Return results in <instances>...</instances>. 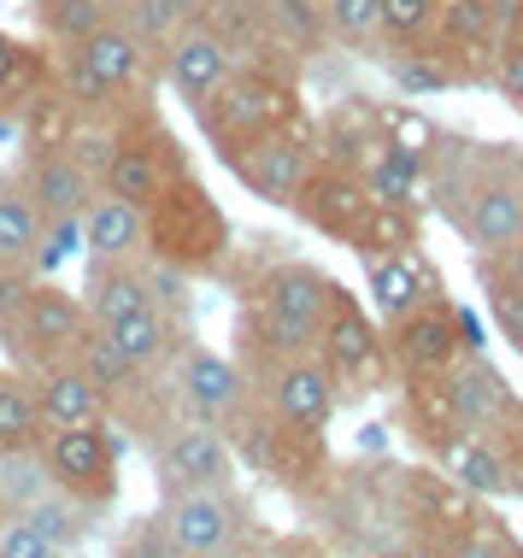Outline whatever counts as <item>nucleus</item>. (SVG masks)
Here are the masks:
<instances>
[{
	"label": "nucleus",
	"instance_id": "f257e3e1",
	"mask_svg": "<svg viewBox=\"0 0 523 558\" xmlns=\"http://www.w3.org/2000/svg\"><path fill=\"white\" fill-rule=\"evenodd\" d=\"M341 282L324 277L318 265L289 259L271 265L265 282L253 289L247 306V347H259V359H282V353H312L318 347V324L330 312Z\"/></svg>",
	"mask_w": 523,
	"mask_h": 558
},
{
	"label": "nucleus",
	"instance_id": "f03ea898",
	"mask_svg": "<svg viewBox=\"0 0 523 558\" xmlns=\"http://www.w3.org/2000/svg\"><path fill=\"white\" fill-rule=\"evenodd\" d=\"M88 329H95V318L83 312V300L71 289H59L53 277H36L19 300H12L7 318H0V347H7V365H19L29 376V371L77 359Z\"/></svg>",
	"mask_w": 523,
	"mask_h": 558
},
{
	"label": "nucleus",
	"instance_id": "7ed1b4c3",
	"mask_svg": "<svg viewBox=\"0 0 523 558\" xmlns=\"http://www.w3.org/2000/svg\"><path fill=\"white\" fill-rule=\"evenodd\" d=\"M294 118H301V95H294L271 65H235L230 77L194 107V124H200V135L218 154L253 142V135L294 130Z\"/></svg>",
	"mask_w": 523,
	"mask_h": 558
},
{
	"label": "nucleus",
	"instance_id": "20e7f679",
	"mask_svg": "<svg viewBox=\"0 0 523 558\" xmlns=\"http://www.w3.org/2000/svg\"><path fill=\"white\" fill-rule=\"evenodd\" d=\"M147 253L177 265L183 277H200V270H212L230 253V218L218 213L212 194L194 183V171H183L147 206Z\"/></svg>",
	"mask_w": 523,
	"mask_h": 558
},
{
	"label": "nucleus",
	"instance_id": "39448f33",
	"mask_svg": "<svg viewBox=\"0 0 523 558\" xmlns=\"http://www.w3.org/2000/svg\"><path fill=\"white\" fill-rule=\"evenodd\" d=\"M41 471H48L71 500H83L95 518H107L124 488V447L112 424H77V429H48L36 447Z\"/></svg>",
	"mask_w": 523,
	"mask_h": 558
},
{
	"label": "nucleus",
	"instance_id": "423d86ee",
	"mask_svg": "<svg viewBox=\"0 0 523 558\" xmlns=\"http://www.w3.org/2000/svg\"><path fill=\"white\" fill-rule=\"evenodd\" d=\"M183 171H188V159H183V147H177V135L159 124L147 107H130L124 124H118L107 171H100V189L147 213V206H154Z\"/></svg>",
	"mask_w": 523,
	"mask_h": 558
},
{
	"label": "nucleus",
	"instance_id": "0eeeda50",
	"mask_svg": "<svg viewBox=\"0 0 523 558\" xmlns=\"http://www.w3.org/2000/svg\"><path fill=\"white\" fill-rule=\"evenodd\" d=\"M154 523L166 530V541L177 553H194V558H242L247 535H253V518H247V506L235 500V488L159 494Z\"/></svg>",
	"mask_w": 523,
	"mask_h": 558
},
{
	"label": "nucleus",
	"instance_id": "6e6552de",
	"mask_svg": "<svg viewBox=\"0 0 523 558\" xmlns=\"http://www.w3.org/2000/svg\"><path fill=\"white\" fill-rule=\"evenodd\" d=\"M0 518L29 523L36 535H48L53 547H65V553H83V541L95 535V511L83 500H71V494L41 471L36 452L0 459Z\"/></svg>",
	"mask_w": 523,
	"mask_h": 558
},
{
	"label": "nucleus",
	"instance_id": "1a4fd4ad",
	"mask_svg": "<svg viewBox=\"0 0 523 558\" xmlns=\"http://www.w3.org/2000/svg\"><path fill=\"white\" fill-rule=\"evenodd\" d=\"M147 459H154V482L159 494L177 488H235V447L218 424H200V417H171L166 429L147 441Z\"/></svg>",
	"mask_w": 523,
	"mask_h": 558
},
{
	"label": "nucleus",
	"instance_id": "9d476101",
	"mask_svg": "<svg viewBox=\"0 0 523 558\" xmlns=\"http://www.w3.org/2000/svg\"><path fill=\"white\" fill-rule=\"evenodd\" d=\"M159 376H166V388L177 400V417H200V424H218V429L253 400L247 371L235 365V359L212 353V347H200V341L177 347Z\"/></svg>",
	"mask_w": 523,
	"mask_h": 558
},
{
	"label": "nucleus",
	"instance_id": "9b49d317",
	"mask_svg": "<svg viewBox=\"0 0 523 558\" xmlns=\"http://www.w3.org/2000/svg\"><path fill=\"white\" fill-rule=\"evenodd\" d=\"M253 395L271 417L294 429H330L336 417V400H341V383L330 376L318 353H282V359H259L253 365Z\"/></svg>",
	"mask_w": 523,
	"mask_h": 558
},
{
	"label": "nucleus",
	"instance_id": "f8f14e48",
	"mask_svg": "<svg viewBox=\"0 0 523 558\" xmlns=\"http://www.w3.org/2000/svg\"><path fill=\"white\" fill-rule=\"evenodd\" d=\"M7 177L48 223H77L88 213V201L100 194V183L65 154V142H53V135H29L19 165H12Z\"/></svg>",
	"mask_w": 523,
	"mask_h": 558
},
{
	"label": "nucleus",
	"instance_id": "ddd939ff",
	"mask_svg": "<svg viewBox=\"0 0 523 558\" xmlns=\"http://www.w3.org/2000/svg\"><path fill=\"white\" fill-rule=\"evenodd\" d=\"M223 165L235 171V183L247 194H259V201L271 206H294L306 189V177L318 171V154H312V142L301 130H271V135H253V142L230 147V154H218Z\"/></svg>",
	"mask_w": 523,
	"mask_h": 558
},
{
	"label": "nucleus",
	"instance_id": "4468645a",
	"mask_svg": "<svg viewBox=\"0 0 523 558\" xmlns=\"http://www.w3.org/2000/svg\"><path fill=\"white\" fill-rule=\"evenodd\" d=\"M65 53L77 59V65L95 71L118 100H147V88H154V77H159V48H154V41H142L136 29L118 19V12L107 24H95L77 48H65Z\"/></svg>",
	"mask_w": 523,
	"mask_h": 558
},
{
	"label": "nucleus",
	"instance_id": "2eb2a0df",
	"mask_svg": "<svg viewBox=\"0 0 523 558\" xmlns=\"http://www.w3.org/2000/svg\"><path fill=\"white\" fill-rule=\"evenodd\" d=\"M235 65H242V53H235L206 19L183 24V29L166 41V48H159V77H166L171 95L188 100V107H200V100L212 95V88L230 77Z\"/></svg>",
	"mask_w": 523,
	"mask_h": 558
},
{
	"label": "nucleus",
	"instance_id": "dca6fc26",
	"mask_svg": "<svg viewBox=\"0 0 523 558\" xmlns=\"http://www.w3.org/2000/svg\"><path fill=\"white\" fill-rule=\"evenodd\" d=\"M388 341H394L400 365L417 371V376H447L459 365V353H465V341H459V312L436 294H429L424 306H412L406 318L388 324Z\"/></svg>",
	"mask_w": 523,
	"mask_h": 558
},
{
	"label": "nucleus",
	"instance_id": "f3484780",
	"mask_svg": "<svg viewBox=\"0 0 523 558\" xmlns=\"http://www.w3.org/2000/svg\"><path fill=\"white\" fill-rule=\"evenodd\" d=\"M77 235H83V259L88 265L142 259V253H147V213L100 189L95 201H88V213L77 218Z\"/></svg>",
	"mask_w": 523,
	"mask_h": 558
},
{
	"label": "nucleus",
	"instance_id": "a211bd4d",
	"mask_svg": "<svg viewBox=\"0 0 523 558\" xmlns=\"http://www.w3.org/2000/svg\"><path fill=\"white\" fill-rule=\"evenodd\" d=\"M312 353L330 365L336 383H353V376H365L370 365H377V353H382V341H377V329H370V318L353 306L348 294L336 289L330 300V312H324V324H318V347Z\"/></svg>",
	"mask_w": 523,
	"mask_h": 558
},
{
	"label": "nucleus",
	"instance_id": "6ab92c4d",
	"mask_svg": "<svg viewBox=\"0 0 523 558\" xmlns=\"http://www.w3.org/2000/svg\"><path fill=\"white\" fill-rule=\"evenodd\" d=\"M100 336H107L130 365H142V371L159 376V371H166V359L188 341V318H183V312H171V306H136V312H124V318L100 324Z\"/></svg>",
	"mask_w": 523,
	"mask_h": 558
},
{
	"label": "nucleus",
	"instance_id": "aec40b11",
	"mask_svg": "<svg viewBox=\"0 0 523 558\" xmlns=\"http://www.w3.org/2000/svg\"><path fill=\"white\" fill-rule=\"evenodd\" d=\"M459 230H465V241L476 253H506L512 241L523 235V201H518V189L512 183H500V177H483V183H471L465 194V206H459Z\"/></svg>",
	"mask_w": 523,
	"mask_h": 558
},
{
	"label": "nucleus",
	"instance_id": "412c9836",
	"mask_svg": "<svg viewBox=\"0 0 523 558\" xmlns=\"http://www.w3.org/2000/svg\"><path fill=\"white\" fill-rule=\"evenodd\" d=\"M29 395L48 429H77V424H107V400L95 395V383L77 371V359L48 371H29Z\"/></svg>",
	"mask_w": 523,
	"mask_h": 558
},
{
	"label": "nucleus",
	"instance_id": "4be33fe9",
	"mask_svg": "<svg viewBox=\"0 0 523 558\" xmlns=\"http://www.w3.org/2000/svg\"><path fill=\"white\" fill-rule=\"evenodd\" d=\"M53 95V48L0 29V112L24 118Z\"/></svg>",
	"mask_w": 523,
	"mask_h": 558
},
{
	"label": "nucleus",
	"instance_id": "5701e85b",
	"mask_svg": "<svg viewBox=\"0 0 523 558\" xmlns=\"http://www.w3.org/2000/svg\"><path fill=\"white\" fill-rule=\"evenodd\" d=\"M365 289H370V306H377L382 324L406 318L412 306H424L436 294V277L412 259V247L400 253H365Z\"/></svg>",
	"mask_w": 523,
	"mask_h": 558
},
{
	"label": "nucleus",
	"instance_id": "b1692460",
	"mask_svg": "<svg viewBox=\"0 0 523 558\" xmlns=\"http://www.w3.org/2000/svg\"><path fill=\"white\" fill-rule=\"evenodd\" d=\"M365 206H370V194H365V183H358V177L318 165V171L306 177V189H301V201H294V213H301L312 230H330V235L348 241L353 223L365 218Z\"/></svg>",
	"mask_w": 523,
	"mask_h": 558
},
{
	"label": "nucleus",
	"instance_id": "393cba45",
	"mask_svg": "<svg viewBox=\"0 0 523 558\" xmlns=\"http://www.w3.org/2000/svg\"><path fill=\"white\" fill-rule=\"evenodd\" d=\"M512 405L506 395V376L488 365V359H465V365L447 371V417H453L465 435L476 429H495V417Z\"/></svg>",
	"mask_w": 523,
	"mask_h": 558
},
{
	"label": "nucleus",
	"instance_id": "a878e982",
	"mask_svg": "<svg viewBox=\"0 0 523 558\" xmlns=\"http://www.w3.org/2000/svg\"><path fill=\"white\" fill-rule=\"evenodd\" d=\"M512 24V0H441L436 29H441V48L453 53H488Z\"/></svg>",
	"mask_w": 523,
	"mask_h": 558
},
{
	"label": "nucleus",
	"instance_id": "bb28decb",
	"mask_svg": "<svg viewBox=\"0 0 523 558\" xmlns=\"http://www.w3.org/2000/svg\"><path fill=\"white\" fill-rule=\"evenodd\" d=\"M41 424L36 395H29V376L19 365H0V459H24V452L41 447Z\"/></svg>",
	"mask_w": 523,
	"mask_h": 558
},
{
	"label": "nucleus",
	"instance_id": "cd10ccee",
	"mask_svg": "<svg viewBox=\"0 0 523 558\" xmlns=\"http://www.w3.org/2000/svg\"><path fill=\"white\" fill-rule=\"evenodd\" d=\"M41 241H48V218H41L36 206L12 189V177H0V259L36 270ZM36 277H41V270H36Z\"/></svg>",
	"mask_w": 523,
	"mask_h": 558
},
{
	"label": "nucleus",
	"instance_id": "c85d7f7f",
	"mask_svg": "<svg viewBox=\"0 0 523 558\" xmlns=\"http://www.w3.org/2000/svg\"><path fill=\"white\" fill-rule=\"evenodd\" d=\"M112 12L118 7H107V0H29V19H36V29H41V48H53V53L77 48L88 29L107 24Z\"/></svg>",
	"mask_w": 523,
	"mask_h": 558
},
{
	"label": "nucleus",
	"instance_id": "c756f323",
	"mask_svg": "<svg viewBox=\"0 0 523 558\" xmlns=\"http://www.w3.org/2000/svg\"><path fill=\"white\" fill-rule=\"evenodd\" d=\"M324 36L341 41V48H377L382 0H324Z\"/></svg>",
	"mask_w": 523,
	"mask_h": 558
},
{
	"label": "nucleus",
	"instance_id": "7c9ffc66",
	"mask_svg": "<svg viewBox=\"0 0 523 558\" xmlns=\"http://www.w3.org/2000/svg\"><path fill=\"white\" fill-rule=\"evenodd\" d=\"M436 12H441V0H382V41L417 48L436 29Z\"/></svg>",
	"mask_w": 523,
	"mask_h": 558
},
{
	"label": "nucleus",
	"instance_id": "2f4dec72",
	"mask_svg": "<svg viewBox=\"0 0 523 558\" xmlns=\"http://www.w3.org/2000/svg\"><path fill=\"white\" fill-rule=\"evenodd\" d=\"M388 71H394L400 88H412V95H436V88H453L459 77L441 65V53H417V48H400L388 59Z\"/></svg>",
	"mask_w": 523,
	"mask_h": 558
},
{
	"label": "nucleus",
	"instance_id": "473e14b6",
	"mask_svg": "<svg viewBox=\"0 0 523 558\" xmlns=\"http://www.w3.org/2000/svg\"><path fill=\"white\" fill-rule=\"evenodd\" d=\"M483 282H488V306H495V324H500V336L523 353V289L512 277H500L495 265H483Z\"/></svg>",
	"mask_w": 523,
	"mask_h": 558
},
{
	"label": "nucleus",
	"instance_id": "72a5a7b5",
	"mask_svg": "<svg viewBox=\"0 0 523 558\" xmlns=\"http://www.w3.org/2000/svg\"><path fill=\"white\" fill-rule=\"evenodd\" d=\"M0 558H77V553L53 547L48 535H36V530H29V523H19V518H0Z\"/></svg>",
	"mask_w": 523,
	"mask_h": 558
},
{
	"label": "nucleus",
	"instance_id": "f704fd0d",
	"mask_svg": "<svg viewBox=\"0 0 523 558\" xmlns=\"http://www.w3.org/2000/svg\"><path fill=\"white\" fill-rule=\"evenodd\" d=\"M495 53H500V59H495V83H500V95L523 112V36H518L512 24H506V36L495 41Z\"/></svg>",
	"mask_w": 523,
	"mask_h": 558
},
{
	"label": "nucleus",
	"instance_id": "c9c22d12",
	"mask_svg": "<svg viewBox=\"0 0 523 558\" xmlns=\"http://www.w3.org/2000/svg\"><path fill=\"white\" fill-rule=\"evenodd\" d=\"M171 553H177V547L166 541V530H159L154 518H147V523H130V530L112 541V558H171Z\"/></svg>",
	"mask_w": 523,
	"mask_h": 558
},
{
	"label": "nucleus",
	"instance_id": "e433bc0d",
	"mask_svg": "<svg viewBox=\"0 0 523 558\" xmlns=\"http://www.w3.org/2000/svg\"><path fill=\"white\" fill-rule=\"evenodd\" d=\"M459 482L476 488V494H500L506 488V471H500V459L488 447H471L465 459H459Z\"/></svg>",
	"mask_w": 523,
	"mask_h": 558
},
{
	"label": "nucleus",
	"instance_id": "4c0bfd02",
	"mask_svg": "<svg viewBox=\"0 0 523 558\" xmlns=\"http://www.w3.org/2000/svg\"><path fill=\"white\" fill-rule=\"evenodd\" d=\"M506 553H512V547H506L495 530H471V535L453 547V558H506Z\"/></svg>",
	"mask_w": 523,
	"mask_h": 558
},
{
	"label": "nucleus",
	"instance_id": "58836bf2",
	"mask_svg": "<svg viewBox=\"0 0 523 558\" xmlns=\"http://www.w3.org/2000/svg\"><path fill=\"white\" fill-rule=\"evenodd\" d=\"M495 270H500V277H512L518 289H523V235H518L506 253H495Z\"/></svg>",
	"mask_w": 523,
	"mask_h": 558
},
{
	"label": "nucleus",
	"instance_id": "ea45409f",
	"mask_svg": "<svg viewBox=\"0 0 523 558\" xmlns=\"http://www.w3.org/2000/svg\"><path fill=\"white\" fill-rule=\"evenodd\" d=\"M218 7H242V0H200V12H218Z\"/></svg>",
	"mask_w": 523,
	"mask_h": 558
},
{
	"label": "nucleus",
	"instance_id": "a19ab883",
	"mask_svg": "<svg viewBox=\"0 0 523 558\" xmlns=\"http://www.w3.org/2000/svg\"><path fill=\"white\" fill-rule=\"evenodd\" d=\"M512 189H518V201H523V171H518V183H512Z\"/></svg>",
	"mask_w": 523,
	"mask_h": 558
},
{
	"label": "nucleus",
	"instance_id": "79ce46f5",
	"mask_svg": "<svg viewBox=\"0 0 523 558\" xmlns=\"http://www.w3.org/2000/svg\"><path fill=\"white\" fill-rule=\"evenodd\" d=\"M512 12H523V0H512Z\"/></svg>",
	"mask_w": 523,
	"mask_h": 558
},
{
	"label": "nucleus",
	"instance_id": "37998d69",
	"mask_svg": "<svg viewBox=\"0 0 523 558\" xmlns=\"http://www.w3.org/2000/svg\"><path fill=\"white\" fill-rule=\"evenodd\" d=\"M171 558H194V553H171Z\"/></svg>",
	"mask_w": 523,
	"mask_h": 558
},
{
	"label": "nucleus",
	"instance_id": "c03bdc74",
	"mask_svg": "<svg viewBox=\"0 0 523 558\" xmlns=\"http://www.w3.org/2000/svg\"><path fill=\"white\" fill-rule=\"evenodd\" d=\"M506 558H523V553H506Z\"/></svg>",
	"mask_w": 523,
	"mask_h": 558
}]
</instances>
